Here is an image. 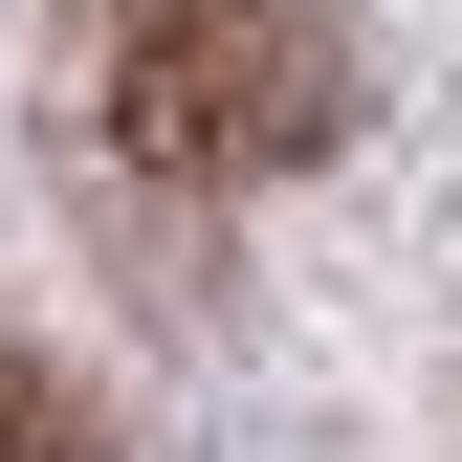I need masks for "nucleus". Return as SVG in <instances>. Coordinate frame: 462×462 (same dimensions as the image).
<instances>
[{"instance_id":"nucleus-1","label":"nucleus","mask_w":462,"mask_h":462,"mask_svg":"<svg viewBox=\"0 0 462 462\" xmlns=\"http://www.w3.org/2000/svg\"><path fill=\"white\" fill-rule=\"evenodd\" d=\"M67 67H88V133L177 199H243V177H309L353 133V44L330 0H67Z\"/></svg>"},{"instance_id":"nucleus-2","label":"nucleus","mask_w":462,"mask_h":462,"mask_svg":"<svg viewBox=\"0 0 462 462\" xmlns=\"http://www.w3.org/2000/svg\"><path fill=\"white\" fill-rule=\"evenodd\" d=\"M0 462H110L88 374H67V353H23V330H0Z\"/></svg>"}]
</instances>
